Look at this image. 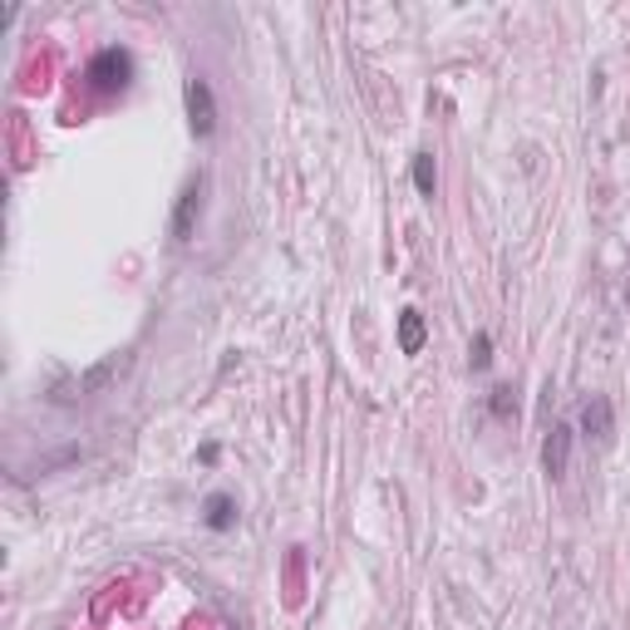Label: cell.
Masks as SVG:
<instances>
[{"label": "cell", "instance_id": "obj_1", "mask_svg": "<svg viewBox=\"0 0 630 630\" xmlns=\"http://www.w3.org/2000/svg\"><path fill=\"white\" fill-rule=\"evenodd\" d=\"M84 79H89L94 94H123L133 79V55L123 45H109L99 50V55L89 59V69H84Z\"/></svg>", "mask_w": 630, "mask_h": 630}, {"label": "cell", "instance_id": "obj_2", "mask_svg": "<svg viewBox=\"0 0 630 630\" xmlns=\"http://www.w3.org/2000/svg\"><path fill=\"white\" fill-rule=\"evenodd\" d=\"M183 94H187V123H193V133H197V139H213V133H217V104H213L207 79L193 75Z\"/></svg>", "mask_w": 630, "mask_h": 630}, {"label": "cell", "instance_id": "obj_3", "mask_svg": "<svg viewBox=\"0 0 630 630\" xmlns=\"http://www.w3.org/2000/svg\"><path fill=\"white\" fill-rule=\"evenodd\" d=\"M197 217H203V177H187L183 193H177V207H173V237L193 241Z\"/></svg>", "mask_w": 630, "mask_h": 630}, {"label": "cell", "instance_id": "obj_4", "mask_svg": "<svg viewBox=\"0 0 630 630\" xmlns=\"http://www.w3.org/2000/svg\"><path fill=\"white\" fill-rule=\"evenodd\" d=\"M582 434L591 438V444H611L616 438V414H611V399L606 394H591L582 404Z\"/></svg>", "mask_w": 630, "mask_h": 630}, {"label": "cell", "instance_id": "obj_5", "mask_svg": "<svg viewBox=\"0 0 630 630\" xmlns=\"http://www.w3.org/2000/svg\"><path fill=\"white\" fill-rule=\"evenodd\" d=\"M566 464H572V424H552L547 444H542V468L547 478H566Z\"/></svg>", "mask_w": 630, "mask_h": 630}, {"label": "cell", "instance_id": "obj_6", "mask_svg": "<svg viewBox=\"0 0 630 630\" xmlns=\"http://www.w3.org/2000/svg\"><path fill=\"white\" fill-rule=\"evenodd\" d=\"M424 340H428L424 315H419L414 306H404V311H399V350H404V355H419V350H424Z\"/></svg>", "mask_w": 630, "mask_h": 630}, {"label": "cell", "instance_id": "obj_7", "mask_svg": "<svg viewBox=\"0 0 630 630\" xmlns=\"http://www.w3.org/2000/svg\"><path fill=\"white\" fill-rule=\"evenodd\" d=\"M203 522L213 532H227L237 522V502H232V492H213V498L203 502Z\"/></svg>", "mask_w": 630, "mask_h": 630}, {"label": "cell", "instance_id": "obj_8", "mask_svg": "<svg viewBox=\"0 0 630 630\" xmlns=\"http://www.w3.org/2000/svg\"><path fill=\"white\" fill-rule=\"evenodd\" d=\"M414 187H419V197H434V193H438L434 153H414Z\"/></svg>", "mask_w": 630, "mask_h": 630}, {"label": "cell", "instance_id": "obj_9", "mask_svg": "<svg viewBox=\"0 0 630 630\" xmlns=\"http://www.w3.org/2000/svg\"><path fill=\"white\" fill-rule=\"evenodd\" d=\"M468 365H472V370H488V365H492V335H488V330L472 335V345H468Z\"/></svg>", "mask_w": 630, "mask_h": 630}, {"label": "cell", "instance_id": "obj_10", "mask_svg": "<svg viewBox=\"0 0 630 630\" xmlns=\"http://www.w3.org/2000/svg\"><path fill=\"white\" fill-rule=\"evenodd\" d=\"M488 409H492V419H512V414H518V394H512L508 384H498L492 399H488Z\"/></svg>", "mask_w": 630, "mask_h": 630}, {"label": "cell", "instance_id": "obj_11", "mask_svg": "<svg viewBox=\"0 0 630 630\" xmlns=\"http://www.w3.org/2000/svg\"><path fill=\"white\" fill-rule=\"evenodd\" d=\"M626 306H630V291H626Z\"/></svg>", "mask_w": 630, "mask_h": 630}]
</instances>
